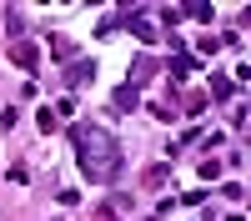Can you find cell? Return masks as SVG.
Instances as JSON below:
<instances>
[{
  "label": "cell",
  "mask_w": 251,
  "mask_h": 221,
  "mask_svg": "<svg viewBox=\"0 0 251 221\" xmlns=\"http://www.w3.org/2000/svg\"><path fill=\"white\" fill-rule=\"evenodd\" d=\"M71 141H75L80 171H86L91 181H111V176H116V166H121V151H116V141H111L106 131L80 126V131H71Z\"/></svg>",
  "instance_id": "cell-1"
},
{
  "label": "cell",
  "mask_w": 251,
  "mask_h": 221,
  "mask_svg": "<svg viewBox=\"0 0 251 221\" xmlns=\"http://www.w3.org/2000/svg\"><path fill=\"white\" fill-rule=\"evenodd\" d=\"M10 60H15L20 71H35V60H40V50H35V46H15V50H10Z\"/></svg>",
  "instance_id": "cell-2"
},
{
  "label": "cell",
  "mask_w": 251,
  "mask_h": 221,
  "mask_svg": "<svg viewBox=\"0 0 251 221\" xmlns=\"http://www.w3.org/2000/svg\"><path fill=\"white\" fill-rule=\"evenodd\" d=\"M116 106H121V111H131V106H136V91H131V86H121V91H116Z\"/></svg>",
  "instance_id": "cell-3"
},
{
  "label": "cell",
  "mask_w": 251,
  "mask_h": 221,
  "mask_svg": "<svg viewBox=\"0 0 251 221\" xmlns=\"http://www.w3.org/2000/svg\"><path fill=\"white\" fill-rule=\"evenodd\" d=\"M211 91H216V100H231V80L216 75V80H211Z\"/></svg>",
  "instance_id": "cell-4"
},
{
  "label": "cell",
  "mask_w": 251,
  "mask_h": 221,
  "mask_svg": "<svg viewBox=\"0 0 251 221\" xmlns=\"http://www.w3.org/2000/svg\"><path fill=\"white\" fill-rule=\"evenodd\" d=\"M186 71H191V60H186V50H181V55H171V75H186Z\"/></svg>",
  "instance_id": "cell-5"
}]
</instances>
